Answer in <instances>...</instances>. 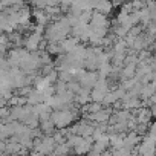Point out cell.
<instances>
[{"mask_svg":"<svg viewBox=\"0 0 156 156\" xmlns=\"http://www.w3.org/2000/svg\"><path fill=\"white\" fill-rule=\"evenodd\" d=\"M75 118H76V115H75L73 109H70V107L52 110V115H51V119L57 129H64V127L70 126L75 121Z\"/></svg>","mask_w":156,"mask_h":156,"instance_id":"6da1fadb","label":"cell"},{"mask_svg":"<svg viewBox=\"0 0 156 156\" xmlns=\"http://www.w3.org/2000/svg\"><path fill=\"white\" fill-rule=\"evenodd\" d=\"M136 151L139 153V156L141 154H154L156 153V138L147 135L142 139V142L136 147Z\"/></svg>","mask_w":156,"mask_h":156,"instance_id":"7a4b0ae2","label":"cell"},{"mask_svg":"<svg viewBox=\"0 0 156 156\" xmlns=\"http://www.w3.org/2000/svg\"><path fill=\"white\" fill-rule=\"evenodd\" d=\"M41 31H43V28L38 26V28L35 29V32L31 34V35L25 40V48H26L29 52H34L35 49L40 48V44H41Z\"/></svg>","mask_w":156,"mask_h":156,"instance_id":"3957f363","label":"cell"},{"mask_svg":"<svg viewBox=\"0 0 156 156\" xmlns=\"http://www.w3.org/2000/svg\"><path fill=\"white\" fill-rule=\"evenodd\" d=\"M110 116H112L110 109H101L100 112H97L94 115H89V118L92 121H95V122H106V121L110 119Z\"/></svg>","mask_w":156,"mask_h":156,"instance_id":"277c9868","label":"cell"},{"mask_svg":"<svg viewBox=\"0 0 156 156\" xmlns=\"http://www.w3.org/2000/svg\"><path fill=\"white\" fill-rule=\"evenodd\" d=\"M40 126H41V130H43L44 133H51V132H54V129H55V126H54V122H52L51 118L40 121Z\"/></svg>","mask_w":156,"mask_h":156,"instance_id":"5b68a950","label":"cell"},{"mask_svg":"<svg viewBox=\"0 0 156 156\" xmlns=\"http://www.w3.org/2000/svg\"><path fill=\"white\" fill-rule=\"evenodd\" d=\"M148 135L156 138V122H151V126H150V130H148Z\"/></svg>","mask_w":156,"mask_h":156,"instance_id":"8992f818","label":"cell"},{"mask_svg":"<svg viewBox=\"0 0 156 156\" xmlns=\"http://www.w3.org/2000/svg\"><path fill=\"white\" fill-rule=\"evenodd\" d=\"M150 112H151V115H156V104L151 106V110H150Z\"/></svg>","mask_w":156,"mask_h":156,"instance_id":"52a82bcc","label":"cell"},{"mask_svg":"<svg viewBox=\"0 0 156 156\" xmlns=\"http://www.w3.org/2000/svg\"><path fill=\"white\" fill-rule=\"evenodd\" d=\"M2 127H3V124H2V122H0V130H2Z\"/></svg>","mask_w":156,"mask_h":156,"instance_id":"ba28073f","label":"cell"},{"mask_svg":"<svg viewBox=\"0 0 156 156\" xmlns=\"http://www.w3.org/2000/svg\"><path fill=\"white\" fill-rule=\"evenodd\" d=\"M154 38H156V35H154Z\"/></svg>","mask_w":156,"mask_h":156,"instance_id":"9c48e42d","label":"cell"}]
</instances>
